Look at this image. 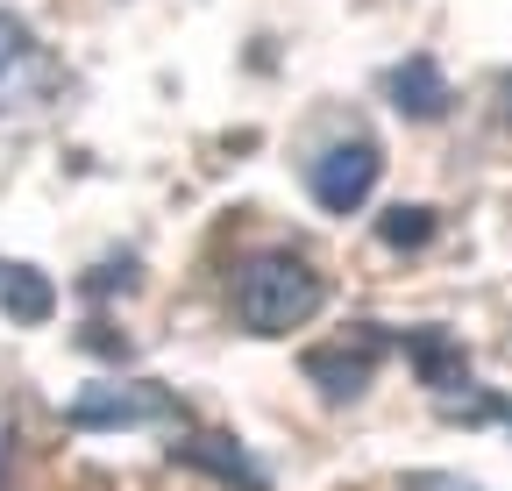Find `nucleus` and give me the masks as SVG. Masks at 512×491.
Here are the masks:
<instances>
[{"mask_svg": "<svg viewBox=\"0 0 512 491\" xmlns=\"http://www.w3.org/2000/svg\"><path fill=\"white\" fill-rule=\"evenodd\" d=\"M377 171H384V150L370 136H349L335 150H320L313 171H306V193L320 214H356L370 193H377Z\"/></svg>", "mask_w": 512, "mask_h": 491, "instance_id": "f03ea898", "label": "nucleus"}, {"mask_svg": "<svg viewBox=\"0 0 512 491\" xmlns=\"http://www.w3.org/2000/svg\"><path fill=\"white\" fill-rule=\"evenodd\" d=\"M392 100H399L406 114L434 121V114L448 107V79H441V65H434V57H406V65L392 72Z\"/></svg>", "mask_w": 512, "mask_h": 491, "instance_id": "39448f33", "label": "nucleus"}, {"mask_svg": "<svg viewBox=\"0 0 512 491\" xmlns=\"http://www.w3.org/2000/svg\"><path fill=\"white\" fill-rule=\"evenodd\" d=\"M50 306H57V292L36 264H0V314L8 321L36 328V321H50Z\"/></svg>", "mask_w": 512, "mask_h": 491, "instance_id": "20e7f679", "label": "nucleus"}, {"mask_svg": "<svg viewBox=\"0 0 512 491\" xmlns=\"http://www.w3.org/2000/svg\"><path fill=\"white\" fill-rule=\"evenodd\" d=\"M370 363H377V349H342V356H306V371L320 378V385H328L335 399H349V392H363L370 385Z\"/></svg>", "mask_w": 512, "mask_h": 491, "instance_id": "423d86ee", "label": "nucleus"}, {"mask_svg": "<svg viewBox=\"0 0 512 491\" xmlns=\"http://www.w3.org/2000/svg\"><path fill=\"white\" fill-rule=\"evenodd\" d=\"M377 235L392 242V250H420V242L434 235V207H392L377 221Z\"/></svg>", "mask_w": 512, "mask_h": 491, "instance_id": "6e6552de", "label": "nucleus"}, {"mask_svg": "<svg viewBox=\"0 0 512 491\" xmlns=\"http://www.w3.org/2000/svg\"><path fill=\"white\" fill-rule=\"evenodd\" d=\"M185 463H207V470H221V477H242V484L256 491V470H249V463H242V449H235V442H221V435L192 442V449H185Z\"/></svg>", "mask_w": 512, "mask_h": 491, "instance_id": "1a4fd4ad", "label": "nucleus"}, {"mask_svg": "<svg viewBox=\"0 0 512 491\" xmlns=\"http://www.w3.org/2000/svg\"><path fill=\"white\" fill-rule=\"evenodd\" d=\"M320 299H328V285H320V271L292 250H256L242 271H235V321L249 335H292L320 314Z\"/></svg>", "mask_w": 512, "mask_h": 491, "instance_id": "f257e3e1", "label": "nucleus"}, {"mask_svg": "<svg viewBox=\"0 0 512 491\" xmlns=\"http://www.w3.org/2000/svg\"><path fill=\"white\" fill-rule=\"evenodd\" d=\"M164 413H171V399L157 385H128V392L93 385V392L72 399V427H143V420H164Z\"/></svg>", "mask_w": 512, "mask_h": 491, "instance_id": "7ed1b4c3", "label": "nucleus"}, {"mask_svg": "<svg viewBox=\"0 0 512 491\" xmlns=\"http://www.w3.org/2000/svg\"><path fill=\"white\" fill-rule=\"evenodd\" d=\"M406 349H413V363H420L427 385H456L463 378V349L448 342V335H406Z\"/></svg>", "mask_w": 512, "mask_h": 491, "instance_id": "0eeeda50", "label": "nucleus"}, {"mask_svg": "<svg viewBox=\"0 0 512 491\" xmlns=\"http://www.w3.org/2000/svg\"><path fill=\"white\" fill-rule=\"evenodd\" d=\"M406 491H477V484H463V477H413Z\"/></svg>", "mask_w": 512, "mask_h": 491, "instance_id": "9b49d317", "label": "nucleus"}, {"mask_svg": "<svg viewBox=\"0 0 512 491\" xmlns=\"http://www.w3.org/2000/svg\"><path fill=\"white\" fill-rule=\"evenodd\" d=\"M22 50H29V29H22L8 8H0V79H8V72L22 65Z\"/></svg>", "mask_w": 512, "mask_h": 491, "instance_id": "9d476101", "label": "nucleus"}]
</instances>
